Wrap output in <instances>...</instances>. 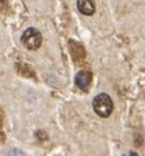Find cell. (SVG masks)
I'll return each instance as SVG.
<instances>
[{
	"label": "cell",
	"instance_id": "cell-1",
	"mask_svg": "<svg viewBox=\"0 0 145 156\" xmlns=\"http://www.w3.org/2000/svg\"><path fill=\"white\" fill-rule=\"evenodd\" d=\"M93 109H94V112L99 117H103V118L109 117L113 113V109H114V104H113L111 97H110L107 93L97 94L94 100H93Z\"/></svg>",
	"mask_w": 145,
	"mask_h": 156
},
{
	"label": "cell",
	"instance_id": "cell-2",
	"mask_svg": "<svg viewBox=\"0 0 145 156\" xmlns=\"http://www.w3.org/2000/svg\"><path fill=\"white\" fill-rule=\"evenodd\" d=\"M21 40H22V43L25 45L26 49H29V50H37L38 47L41 46V43H42V36H41V33L38 32L37 29L29 28V29H26L24 32Z\"/></svg>",
	"mask_w": 145,
	"mask_h": 156
},
{
	"label": "cell",
	"instance_id": "cell-3",
	"mask_svg": "<svg viewBox=\"0 0 145 156\" xmlns=\"http://www.w3.org/2000/svg\"><path fill=\"white\" fill-rule=\"evenodd\" d=\"M75 81H76V85L81 90H88L92 83V73L89 71H80L75 77Z\"/></svg>",
	"mask_w": 145,
	"mask_h": 156
},
{
	"label": "cell",
	"instance_id": "cell-4",
	"mask_svg": "<svg viewBox=\"0 0 145 156\" xmlns=\"http://www.w3.org/2000/svg\"><path fill=\"white\" fill-rule=\"evenodd\" d=\"M77 8L85 16H92L96 12V4L93 0H77Z\"/></svg>",
	"mask_w": 145,
	"mask_h": 156
},
{
	"label": "cell",
	"instance_id": "cell-5",
	"mask_svg": "<svg viewBox=\"0 0 145 156\" xmlns=\"http://www.w3.org/2000/svg\"><path fill=\"white\" fill-rule=\"evenodd\" d=\"M7 156H26V155H25L22 151L19 150V148H13V150H11L9 152H8Z\"/></svg>",
	"mask_w": 145,
	"mask_h": 156
},
{
	"label": "cell",
	"instance_id": "cell-6",
	"mask_svg": "<svg viewBox=\"0 0 145 156\" xmlns=\"http://www.w3.org/2000/svg\"><path fill=\"white\" fill-rule=\"evenodd\" d=\"M130 156H137V154H136V152H131Z\"/></svg>",
	"mask_w": 145,
	"mask_h": 156
}]
</instances>
